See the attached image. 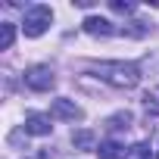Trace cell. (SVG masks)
Returning <instances> with one entry per match:
<instances>
[{
    "label": "cell",
    "instance_id": "cell-1",
    "mask_svg": "<svg viewBox=\"0 0 159 159\" xmlns=\"http://www.w3.org/2000/svg\"><path fill=\"white\" fill-rule=\"evenodd\" d=\"M94 72L103 78L106 84L122 88V91H131V88H137V81H140V69H137L134 62H122V59L97 62V66H94Z\"/></svg>",
    "mask_w": 159,
    "mask_h": 159
},
{
    "label": "cell",
    "instance_id": "cell-2",
    "mask_svg": "<svg viewBox=\"0 0 159 159\" xmlns=\"http://www.w3.org/2000/svg\"><path fill=\"white\" fill-rule=\"evenodd\" d=\"M50 22H53V10H50V7H44V3H34V7H28V10H25L22 31H25V38H41V34L50 28Z\"/></svg>",
    "mask_w": 159,
    "mask_h": 159
},
{
    "label": "cell",
    "instance_id": "cell-3",
    "mask_svg": "<svg viewBox=\"0 0 159 159\" xmlns=\"http://www.w3.org/2000/svg\"><path fill=\"white\" fill-rule=\"evenodd\" d=\"M53 84H56V78H53L50 66H31L25 72V88H31V91H50Z\"/></svg>",
    "mask_w": 159,
    "mask_h": 159
},
{
    "label": "cell",
    "instance_id": "cell-4",
    "mask_svg": "<svg viewBox=\"0 0 159 159\" xmlns=\"http://www.w3.org/2000/svg\"><path fill=\"white\" fill-rule=\"evenodd\" d=\"M50 112H53L56 119H62V122H81V119H84V112H81V106H78L75 100H66V97H59V100H53V106H50Z\"/></svg>",
    "mask_w": 159,
    "mask_h": 159
},
{
    "label": "cell",
    "instance_id": "cell-5",
    "mask_svg": "<svg viewBox=\"0 0 159 159\" xmlns=\"http://www.w3.org/2000/svg\"><path fill=\"white\" fill-rule=\"evenodd\" d=\"M50 131H53V125H50V116H44V112H31V116L25 119V134L47 137Z\"/></svg>",
    "mask_w": 159,
    "mask_h": 159
},
{
    "label": "cell",
    "instance_id": "cell-6",
    "mask_svg": "<svg viewBox=\"0 0 159 159\" xmlns=\"http://www.w3.org/2000/svg\"><path fill=\"white\" fill-rule=\"evenodd\" d=\"M81 28L88 31V34H100V38H106V34H112L116 28H112V22H106V19H100V16H88L84 22H81Z\"/></svg>",
    "mask_w": 159,
    "mask_h": 159
},
{
    "label": "cell",
    "instance_id": "cell-7",
    "mask_svg": "<svg viewBox=\"0 0 159 159\" xmlns=\"http://www.w3.org/2000/svg\"><path fill=\"white\" fill-rule=\"evenodd\" d=\"M97 156H100V159H125L128 150H125L119 140H103V143L97 147Z\"/></svg>",
    "mask_w": 159,
    "mask_h": 159
},
{
    "label": "cell",
    "instance_id": "cell-8",
    "mask_svg": "<svg viewBox=\"0 0 159 159\" xmlns=\"http://www.w3.org/2000/svg\"><path fill=\"white\" fill-rule=\"evenodd\" d=\"M143 109H147L150 116H159V88H150V91L143 94Z\"/></svg>",
    "mask_w": 159,
    "mask_h": 159
},
{
    "label": "cell",
    "instance_id": "cell-9",
    "mask_svg": "<svg viewBox=\"0 0 159 159\" xmlns=\"http://www.w3.org/2000/svg\"><path fill=\"white\" fill-rule=\"evenodd\" d=\"M13 38H16V25L13 22H3V25H0V50H10L13 47Z\"/></svg>",
    "mask_w": 159,
    "mask_h": 159
},
{
    "label": "cell",
    "instance_id": "cell-10",
    "mask_svg": "<svg viewBox=\"0 0 159 159\" xmlns=\"http://www.w3.org/2000/svg\"><path fill=\"white\" fill-rule=\"evenodd\" d=\"M72 140H75L78 150H94V134H91V131H75Z\"/></svg>",
    "mask_w": 159,
    "mask_h": 159
},
{
    "label": "cell",
    "instance_id": "cell-11",
    "mask_svg": "<svg viewBox=\"0 0 159 159\" xmlns=\"http://www.w3.org/2000/svg\"><path fill=\"white\" fill-rule=\"evenodd\" d=\"M106 125H109V128H125V125H131V112H119V116H112Z\"/></svg>",
    "mask_w": 159,
    "mask_h": 159
},
{
    "label": "cell",
    "instance_id": "cell-12",
    "mask_svg": "<svg viewBox=\"0 0 159 159\" xmlns=\"http://www.w3.org/2000/svg\"><path fill=\"white\" fill-rule=\"evenodd\" d=\"M116 13H134V3H122V0H112V3H109Z\"/></svg>",
    "mask_w": 159,
    "mask_h": 159
},
{
    "label": "cell",
    "instance_id": "cell-13",
    "mask_svg": "<svg viewBox=\"0 0 159 159\" xmlns=\"http://www.w3.org/2000/svg\"><path fill=\"white\" fill-rule=\"evenodd\" d=\"M131 156L134 159H147V143H134L131 147Z\"/></svg>",
    "mask_w": 159,
    "mask_h": 159
},
{
    "label": "cell",
    "instance_id": "cell-14",
    "mask_svg": "<svg viewBox=\"0 0 159 159\" xmlns=\"http://www.w3.org/2000/svg\"><path fill=\"white\" fill-rule=\"evenodd\" d=\"M156 159H159V147H156Z\"/></svg>",
    "mask_w": 159,
    "mask_h": 159
}]
</instances>
